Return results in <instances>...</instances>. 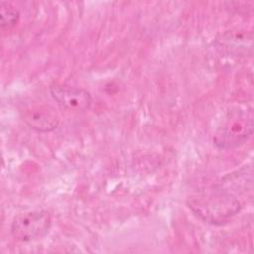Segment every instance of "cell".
<instances>
[{
  "label": "cell",
  "mask_w": 254,
  "mask_h": 254,
  "mask_svg": "<svg viewBox=\"0 0 254 254\" xmlns=\"http://www.w3.org/2000/svg\"><path fill=\"white\" fill-rule=\"evenodd\" d=\"M52 216L48 210H33L20 213L11 223L12 236L22 242L41 239L50 230Z\"/></svg>",
  "instance_id": "cell-3"
},
{
  "label": "cell",
  "mask_w": 254,
  "mask_h": 254,
  "mask_svg": "<svg viewBox=\"0 0 254 254\" xmlns=\"http://www.w3.org/2000/svg\"><path fill=\"white\" fill-rule=\"evenodd\" d=\"M253 131V116L251 109L242 110L230 116L225 124L220 127L213 141L221 149L235 148L244 144Z\"/></svg>",
  "instance_id": "cell-2"
},
{
  "label": "cell",
  "mask_w": 254,
  "mask_h": 254,
  "mask_svg": "<svg viewBox=\"0 0 254 254\" xmlns=\"http://www.w3.org/2000/svg\"><path fill=\"white\" fill-rule=\"evenodd\" d=\"M50 92L54 100L64 109L74 112L87 110L92 102L90 93L80 87H74L63 83H53Z\"/></svg>",
  "instance_id": "cell-4"
},
{
  "label": "cell",
  "mask_w": 254,
  "mask_h": 254,
  "mask_svg": "<svg viewBox=\"0 0 254 254\" xmlns=\"http://www.w3.org/2000/svg\"><path fill=\"white\" fill-rule=\"evenodd\" d=\"M0 16L2 30H10L18 23L20 13L13 4L3 1L0 4Z\"/></svg>",
  "instance_id": "cell-6"
},
{
  "label": "cell",
  "mask_w": 254,
  "mask_h": 254,
  "mask_svg": "<svg viewBox=\"0 0 254 254\" xmlns=\"http://www.w3.org/2000/svg\"><path fill=\"white\" fill-rule=\"evenodd\" d=\"M24 120L31 129L42 133L55 130L60 123L58 113L51 106H38L27 110Z\"/></svg>",
  "instance_id": "cell-5"
},
{
  "label": "cell",
  "mask_w": 254,
  "mask_h": 254,
  "mask_svg": "<svg viewBox=\"0 0 254 254\" xmlns=\"http://www.w3.org/2000/svg\"><path fill=\"white\" fill-rule=\"evenodd\" d=\"M188 205L204 222L220 225L230 220L241 208L239 200L222 189L190 196Z\"/></svg>",
  "instance_id": "cell-1"
}]
</instances>
